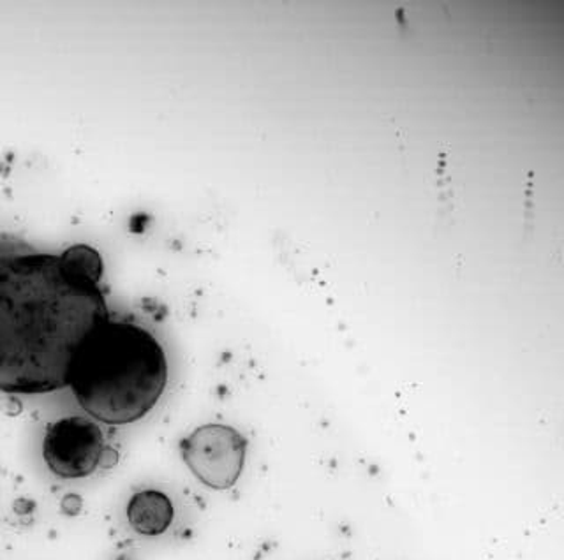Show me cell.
<instances>
[{
  "instance_id": "6da1fadb",
  "label": "cell",
  "mask_w": 564,
  "mask_h": 560,
  "mask_svg": "<svg viewBox=\"0 0 564 560\" xmlns=\"http://www.w3.org/2000/svg\"><path fill=\"white\" fill-rule=\"evenodd\" d=\"M102 272L101 254L85 243L0 260V392L69 386L79 351L110 321Z\"/></svg>"
},
{
  "instance_id": "7a4b0ae2",
  "label": "cell",
  "mask_w": 564,
  "mask_h": 560,
  "mask_svg": "<svg viewBox=\"0 0 564 560\" xmlns=\"http://www.w3.org/2000/svg\"><path fill=\"white\" fill-rule=\"evenodd\" d=\"M166 384L163 345L149 330L128 321L105 322L79 351L69 380L82 409L106 425L145 418Z\"/></svg>"
},
{
  "instance_id": "3957f363",
  "label": "cell",
  "mask_w": 564,
  "mask_h": 560,
  "mask_svg": "<svg viewBox=\"0 0 564 560\" xmlns=\"http://www.w3.org/2000/svg\"><path fill=\"white\" fill-rule=\"evenodd\" d=\"M182 460L203 485L228 490L246 465L247 439L228 425H203L182 439Z\"/></svg>"
},
{
  "instance_id": "277c9868",
  "label": "cell",
  "mask_w": 564,
  "mask_h": 560,
  "mask_svg": "<svg viewBox=\"0 0 564 560\" xmlns=\"http://www.w3.org/2000/svg\"><path fill=\"white\" fill-rule=\"evenodd\" d=\"M105 450L101 428L79 416L58 419L44 433V462L64 480L90 476L101 465Z\"/></svg>"
},
{
  "instance_id": "5b68a950",
  "label": "cell",
  "mask_w": 564,
  "mask_h": 560,
  "mask_svg": "<svg viewBox=\"0 0 564 560\" xmlns=\"http://www.w3.org/2000/svg\"><path fill=\"white\" fill-rule=\"evenodd\" d=\"M175 509L172 501L158 490H143L132 495L128 504V520L141 536H161L172 525Z\"/></svg>"
},
{
  "instance_id": "8992f818",
  "label": "cell",
  "mask_w": 564,
  "mask_h": 560,
  "mask_svg": "<svg viewBox=\"0 0 564 560\" xmlns=\"http://www.w3.org/2000/svg\"><path fill=\"white\" fill-rule=\"evenodd\" d=\"M79 507H82V501H79L76 495H67V497L62 501V509H64L67 515H76V513H79Z\"/></svg>"
}]
</instances>
